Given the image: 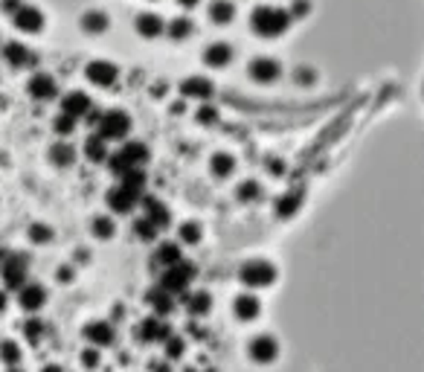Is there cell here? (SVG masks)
Returning a JSON list of instances; mask_svg holds the SVG:
<instances>
[{"label": "cell", "mask_w": 424, "mask_h": 372, "mask_svg": "<svg viewBox=\"0 0 424 372\" xmlns=\"http://www.w3.org/2000/svg\"><path fill=\"white\" fill-rule=\"evenodd\" d=\"M276 280H279V268H276L270 259H247L241 268H238V282L244 285V291H253V294H259V291L265 288H273Z\"/></svg>", "instance_id": "obj_2"}, {"label": "cell", "mask_w": 424, "mask_h": 372, "mask_svg": "<svg viewBox=\"0 0 424 372\" xmlns=\"http://www.w3.org/2000/svg\"><path fill=\"white\" fill-rule=\"evenodd\" d=\"M3 58L12 64V67H24V64H29V61H32V53L26 50L24 44H18V41H9V44L3 47Z\"/></svg>", "instance_id": "obj_26"}, {"label": "cell", "mask_w": 424, "mask_h": 372, "mask_svg": "<svg viewBox=\"0 0 424 372\" xmlns=\"http://www.w3.org/2000/svg\"><path fill=\"white\" fill-rule=\"evenodd\" d=\"M128 131H131V117L125 111H108L99 120V137L108 143V140H125Z\"/></svg>", "instance_id": "obj_8"}, {"label": "cell", "mask_w": 424, "mask_h": 372, "mask_svg": "<svg viewBox=\"0 0 424 372\" xmlns=\"http://www.w3.org/2000/svg\"><path fill=\"white\" fill-rule=\"evenodd\" d=\"M268 169H270L273 175H285V163H276V160H270V163H268Z\"/></svg>", "instance_id": "obj_50"}, {"label": "cell", "mask_w": 424, "mask_h": 372, "mask_svg": "<svg viewBox=\"0 0 424 372\" xmlns=\"http://www.w3.org/2000/svg\"><path fill=\"white\" fill-rule=\"evenodd\" d=\"M233 15H236V6L230 3V0H212V6H209V18L215 21V24H230L233 21Z\"/></svg>", "instance_id": "obj_31"}, {"label": "cell", "mask_w": 424, "mask_h": 372, "mask_svg": "<svg viewBox=\"0 0 424 372\" xmlns=\"http://www.w3.org/2000/svg\"><path fill=\"white\" fill-rule=\"evenodd\" d=\"M308 9H311V6H308V0H297V6H293L291 15H297V18H302V15H308Z\"/></svg>", "instance_id": "obj_48"}, {"label": "cell", "mask_w": 424, "mask_h": 372, "mask_svg": "<svg viewBox=\"0 0 424 372\" xmlns=\"http://www.w3.org/2000/svg\"><path fill=\"white\" fill-rule=\"evenodd\" d=\"M137 32H140V35H145V38H157L160 32H163V21L157 18V15L145 12V15H140V18H137Z\"/></svg>", "instance_id": "obj_30"}, {"label": "cell", "mask_w": 424, "mask_h": 372, "mask_svg": "<svg viewBox=\"0 0 424 372\" xmlns=\"http://www.w3.org/2000/svg\"><path fill=\"white\" fill-rule=\"evenodd\" d=\"M26 273H29V256L26 253H15L12 250L6 262L0 265V280H3V288L15 291V294H18V291L29 282Z\"/></svg>", "instance_id": "obj_5"}, {"label": "cell", "mask_w": 424, "mask_h": 372, "mask_svg": "<svg viewBox=\"0 0 424 372\" xmlns=\"http://www.w3.org/2000/svg\"><path fill=\"white\" fill-rule=\"evenodd\" d=\"M212 90L215 88H212V82L204 76H192V79H184L181 82V93L189 96V99H209Z\"/></svg>", "instance_id": "obj_19"}, {"label": "cell", "mask_w": 424, "mask_h": 372, "mask_svg": "<svg viewBox=\"0 0 424 372\" xmlns=\"http://www.w3.org/2000/svg\"><path fill=\"white\" fill-rule=\"evenodd\" d=\"M157 233H160V230L154 227L149 218H137V221H134V236H137V238H142V241H154Z\"/></svg>", "instance_id": "obj_40"}, {"label": "cell", "mask_w": 424, "mask_h": 372, "mask_svg": "<svg viewBox=\"0 0 424 372\" xmlns=\"http://www.w3.org/2000/svg\"><path fill=\"white\" fill-rule=\"evenodd\" d=\"M177 3H184V6H195V3H198V0H177Z\"/></svg>", "instance_id": "obj_52"}, {"label": "cell", "mask_w": 424, "mask_h": 372, "mask_svg": "<svg viewBox=\"0 0 424 372\" xmlns=\"http://www.w3.org/2000/svg\"><path fill=\"white\" fill-rule=\"evenodd\" d=\"M3 372H24V369H21V366H15V369H3Z\"/></svg>", "instance_id": "obj_53"}, {"label": "cell", "mask_w": 424, "mask_h": 372, "mask_svg": "<svg viewBox=\"0 0 424 372\" xmlns=\"http://www.w3.org/2000/svg\"><path fill=\"white\" fill-rule=\"evenodd\" d=\"M209 172L215 175V177H230V175L236 172V160L227 154V152L212 154V160H209Z\"/></svg>", "instance_id": "obj_29"}, {"label": "cell", "mask_w": 424, "mask_h": 372, "mask_svg": "<svg viewBox=\"0 0 424 372\" xmlns=\"http://www.w3.org/2000/svg\"><path fill=\"white\" fill-rule=\"evenodd\" d=\"M215 120H218V111L212 108V105H201V108H198V122L209 125V122H215Z\"/></svg>", "instance_id": "obj_44"}, {"label": "cell", "mask_w": 424, "mask_h": 372, "mask_svg": "<svg viewBox=\"0 0 424 372\" xmlns=\"http://www.w3.org/2000/svg\"><path fill=\"white\" fill-rule=\"evenodd\" d=\"M166 32H169L172 38H186L189 32H192V24H189L186 18H174V21L166 26Z\"/></svg>", "instance_id": "obj_42"}, {"label": "cell", "mask_w": 424, "mask_h": 372, "mask_svg": "<svg viewBox=\"0 0 424 372\" xmlns=\"http://www.w3.org/2000/svg\"><path fill=\"white\" fill-rule=\"evenodd\" d=\"M53 236H56V233H53L50 224H41V221L29 224V230H26V238L32 241V245H50Z\"/></svg>", "instance_id": "obj_35"}, {"label": "cell", "mask_w": 424, "mask_h": 372, "mask_svg": "<svg viewBox=\"0 0 424 372\" xmlns=\"http://www.w3.org/2000/svg\"><path fill=\"white\" fill-rule=\"evenodd\" d=\"M85 154H88V160H93V163H102V160H108V145H105V140L102 137H88V143H85Z\"/></svg>", "instance_id": "obj_36"}, {"label": "cell", "mask_w": 424, "mask_h": 372, "mask_svg": "<svg viewBox=\"0 0 424 372\" xmlns=\"http://www.w3.org/2000/svg\"><path fill=\"white\" fill-rule=\"evenodd\" d=\"M90 236L99 238V241H111L113 236H117V221H113V216H96V218H90Z\"/></svg>", "instance_id": "obj_23"}, {"label": "cell", "mask_w": 424, "mask_h": 372, "mask_svg": "<svg viewBox=\"0 0 424 372\" xmlns=\"http://www.w3.org/2000/svg\"><path fill=\"white\" fill-rule=\"evenodd\" d=\"M38 372H67V369H64L61 364H44Z\"/></svg>", "instance_id": "obj_49"}, {"label": "cell", "mask_w": 424, "mask_h": 372, "mask_svg": "<svg viewBox=\"0 0 424 372\" xmlns=\"http://www.w3.org/2000/svg\"><path fill=\"white\" fill-rule=\"evenodd\" d=\"M236 198L238 201H259V198H262V186H259L256 181H244L236 189Z\"/></svg>", "instance_id": "obj_39"}, {"label": "cell", "mask_w": 424, "mask_h": 372, "mask_svg": "<svg viewBox=\"0 0 424 372\" xmlns=\"http://www.w3.org/2000/svg\"><path fill=\"white\" fill-rule=\"evenodd\" d=\"M177 238H181V245L195 248V245H201V238H204V227H201L198 221H184L181 227H177Z\"/></svg>", "instance_id": "obj_28"}, {"label": "cell", "mask_w": 424, "mask_h": 372, "mask_svg": "<svg viewBox=\"0 0 424 372\" xmlns=\"http://www.w3.org/2000/svg\"><path fill=\"white\" fill-rule=\"evenodd\" d=\"M145 302L152 305V312H154V317H163L166 320L172 312H174V297L169 294V291H163L160 285H154L149 294H145Z\"/></svg>", "instance_id": "obj_13"}, {"label": "cell", "mask_w": 424, "mask_h": 372, "mask_svg": "<svg viewBox=\"0 0 424 372\" xmlns=\"http://www.w3.org/2000/svg\"><path fill=\"white\" fill-rule=\"evenodd\" d=\"M230 58H233V50L227 44H212L204 53V61L209 67H224V64H230Z\"/></svg>", "instance_id": "obj_27"}, {"label": "cell", "mask_w": 424, "mask_h": 372, "mask_svg": "<svg viewBox=\"0 0 424 372\" xmlns=\"http://www.w3.org/2000/svg\"><path fill=\"white\" fill-rule=\"evenodd\" d=\"M26 90L35 96V99H53L56 96V79H50L47 73H38V76H32L29 79V85H26Z\"/></svg>", "instance_id": "obj_21"}, {"label": "cell", "mask_w": 424, "mask_h": 372, "mask_svg": "<svg viewBox=\"0 0 424 372\" xmlns=\"http://www.w3.org/2000/svg\"><path fill=\"white\" fill-rule=\"evenodd\" d=\"M154 262L166 270V268H174L184 262V253H181V245H174V241H160L157 250H154Z\"/></svg>", "instance_id": "obj_17"}, {"label": "cell", "mask_w": 424, "mask_h": 372, "mask_svg": "<svg viewBox=\"0 0 424 372\" xmlns=\"http://www.w3.org/2000/svg\"><path fill=\"white\" fill-rule=\"evenodd\" d=\"M120 186H125L128 192H134V195L142 198V189H145V169H131L120 177Z\"/></svg>", "instance_id": "obj_33"}, {"label": "cell", "mask_w": 424, "mask_h": 372, "mask_svg": "<svg viewBox=\"0 0 424 372\" xmlns=\"http://www.w3.org/2000/svg\"><path fill=\"white\" fill-rule=\"evenodd\" d=\"M206 372H215V369H206Z\"/></svg>", "instance_id": "obj_54"}, {"label": "cell", "mask_w": 424, "mask_h": 372, "mask_svg": "<svg viewBox=\"0 0 424 372\" xmlns=\"http://www.w3.org/2000/svg\"><path fill=\"white\" fill-rule=\"evenodd\" d=\"M21 332H24V337L29 343H38L41 337H44V332H47V326H44V320H38V317H29L24 326H21Z\"/></svg>", "instance_id": "obj_38"}, {"label": "cell", "mask_w": 424, "mask_h": 372, "mask_svg": "<svg viewBox=\"0 0 424 372\" xmlns=\"http://www.w3.org/2000/svg\"><path fill=\"white\" fill-rule=\"evenodd\" d=\"M81 26H85V32H102L108 26V18L102 12H88L85 18H81Z\"/></svg>", "instance_id": "obj_41"}, {"label": "cell", "mask_w": 424, "mask_h": 372, "mask_svg": "<svg viewBox=\"0 0 424 372\" xmlns=\"http://www.w3.org/2000/svg\"><path fill=\"white\" fill-rule=\"evenodd\" d=\"M186 312L192 317H206L212 312V294L209 291H195V294L186 297Z\"/></svg>", "instance_id": "obj_22"}, {"label": "cell", "mask_w": 424, "mask_h": 372, "mask_svg": "<svg viewBox=\"0 0 424 372\" xmlns=\"http://www.w3.org/2000/svg\"><path fill=\"white\" fill-rule=\"evenodd\" d=\"M24 3H21V0H3V3H0V9H3V12H9L12 15V18H15V12H18Z\"/></svg>", "instance_id": "obj_46"}, {"label": "cell", "mask_w": 424, "mask_h": 372, "mask_svg": "<svg viewBox=\"0 0 424 372\" xmlns=\"http://www.w3.org/2000/svg\"><path fill=\"white\" fill-rule=\"evenodd\" d=\"M140 337L145 343H166L172 337L169 323H163V317H145L140 326Z\"/></svg>", "instance_id": "obj_11"}, {"label": "cell", "mask_w": 424, "mask_h": 372, "mask_svg": "<svg viewBox=\"0 0 424 372\" xmlns=\"http://www.w3.org/2000/svg\"><path fill=\"white\" fill-rule=\"evenodd\" d=\"M56 277H58V282L67 285V282H73V277H76V268H73V265H61V268L56 270Z\"/></svg>", "instance_id": "obj_45"}, {"label": "cell", "mask_w": 424, "mask_h": 372, "mask_svg": "<svg viewBox=\"0 0 424 372\" xmlns=\"http://www.w3.org/2000/svg\"><path fill=\"white\" fill-rule=\"evenodd\" d=\"M244 358L256 369H270L282 361V341L273 332H256L244 343Z\"/></svg>", "instance_id": "obj_1"}, {"label": "cell", "mask_w": 424, "mask_h": 372, "mask_svg": "<svg viewBox=\"0 0 424 372\" xmlns=\"http://www.w3.org/2000/svg\"><path fill=\"white\" fill-rule=\"evenodd\" d=\"M105 204L113 216H128V213H134V207L140 204V195H134V192H128L125 186H111L108 189V195H105Z\"/></svg>", "instance_id": "obj_10"}, {"label": "cell", "mask_w": 424, "mask_h": 372, "mask_svg": "<svg viewBox=\"0 0 424 372\" xmlns=\"http://www.w3.org/2000/svg\"><path fill=\"white\" fill-rule=\"evenodd\" d=\"M15 26L21 32H41L44 29V15L35 6H21L15 12Z\"/></svg>", "instance_id": "obj_16"}, {"label": "cell", "mask_w": 424, "mask_h": 372, "mask_svg": "<svg viewBox=\"0 0 424 372\" xmlns=\"http://www.w3.org/2000/svg\"><path fill=\"white\" fill-rule=\"evenodd\" d=\"M85 73H88V79L93 85H102V88H111L113 82H117V76H120V70L113 67L111 61H90Z\"/></svg>", "instance_id": "obj_14"}, {"label": "cell", "mask_w": 424, "mask_h": 372, "mask_svg": "<svg viewBox=\"0 0 424 372\" xmlns=\"http://www.w3.org/2000/svg\"><path fill=\"white\" fill-rule=\"evenodd\" d=\"M120 152L128 157V163H131L134 169H142V166H145V160H149V149H145L142 143H125Z\"/></svg>", "instance_id": "obj_32"}, {"label": "cell", "mask_w": 424, "mask_h": 372, "mask_svg": "<svg viewBox=\"0 0 424 372\" xmlns=\"http://www.w3.org/2000/svg\"><path fill=\"white\" fill-rule=\"evenodd\" d=\"M6 312H9V291L0 288V317H3Z\"/></svg>", "instance_id": "obj_47"}, {"label": "cell", "mask_w": 424, "mask_h": 372, "mask_svg": "<svg viewBox=\"0 0 424 372\" xmlns=\"http://www.w3.org/2000/svg\"><path fill=\"white\" fill-rule=\"evenodd\" d=\"M163 355H166V361H181L186 355V341L184 337H177V334H172L169 341L163 343Z\"/></svg>", "instance_id": "obj_37"}, {"label": "cell", "mask_w": 424, "mask_h": 372, "mask_svg": "<svg viewBox=\"0 0 424 372\" xmlns=\"http://www.w3.org/2000/svg\"><path fill=\"white\" fill-rule=\"evenodd\" d=\"M79 366L88 369V372H96V369L102 366V349H96V346H81V352H79Z\"/></svg>", "instance_id": "obj_34"}, {"label": "cell", "mask_w": 424, "mask_h": 372, "mask_svg": "<svg viewBox=\"0 0 424 372\" xmlns=\"http://www.w3.org/2000/svg\"><path fill=\"white\" fill-rule=\"evenodd\" d=\"M250 24H253V32H259V35L276 38V35H282V32L288 29V24H291V12H285V9H273V6H259V9H253V15H250Z\"/></svg>", "instance_id": "obj_3"}, {"label": "cell", "mask_w": 424, "mask_h": 372, "mask_svg": "<svg viewBox=\"0 0 424 372\" xmlns=\"http://www.w3.org/2000/svg\"><path fill=\"white\" fill-rule=\"evenodd\" d=\"M24 364V346L15 337H0V366L15 369Z\"/></svg>", "instance_id": "obj_15"}, {"label": "cell", "mask_w": 424, "mask_h": 372, "mask_svg": "<svg viewBox=\"0 0 424 372\" xmlns=\"http://www.w3.org/2000/svg\"><path fill=\"white\" fill-rule=\"evenodd\" d=\"M302 198H305L302 189H291V192H285V195L276 201V216H279V218H291V216L300 209Z\"/></svg>", "instance_id": "obj_24"}, {"label": "cell", "mask_w": 424, "mask_h": 372, "mask_svg": "<svg viewBox=\"0 0 424 372\" xmlns=\"http://www.w3.org/2000/svg\"><path fill=\"white\" fill-rule=\"evenodd\" d=\"M230 312H233V317L241 323V326H253V323L262 320L265 302H262L259 294H253V291H238V294L233 297V302H230Z\"/></svg>", "instance_id": "obj_4"}, {"label": "cell", "mask_w": 424, "mask_h": 372, "mask_svg": "<svg viewBox=\"0 0 424 372\" xmlns=\"http://www.w3.org/2000/svg\"><path fill=\"white\" fill-rule=\"evenodd\" d=\"M53 128H56V134H61V137H67V134H73V128H76V117H67V114H58V117L53 120Z\"/></svg>", "instance_id": "obj_43"}, {"label": "cell", "mask_w": 424, "mask_h": 372, "mask_svg": "<svg viewBox=\"0 0 424 372\" xmlns=\"http://www.w3.org/2000/svg\"><path fill=\"white\" fill-rule=\"evenodd\" d=\"M195 273H198V270H195L192 262H181V265H174V268H166V270H163L157 285H160L163 291H169L172 297H174V294H184V291L189 288V282L195 280Z\"/></svg>", "instance_id": "obj_7"}, {"label": "cell", "mask_w": 424, "mask_h": 372, "mask_svg": "<svg viewBox=\"0 0 424 372\" xmlns=\"http://www.w3.org/2000/svg\"><path fill=\"white\" fill-rule=\"evenodd\" d=\"M88 111H90V96L88 93L73 90L61 99V114H67V117H81V114H88Z\"/></svg>", "instance_id": "obj_20"}, {"label": "cell", "mask_w": 424, "mask_h": 372, "mask_svg": "<svg viewBox=\"0 0 424 372\" xmlns=\"http://www.w3.org/2000/svg\"><path fill=\"white\" fill-rule=\"evenodd\" d=\"M81 341L85 346H96V349H111L117 341V329H113V320H88L81 326Z\"/></svg>", "instance_id": "obj_6"}, {"label": "cell", "mask_w": 424, "mask_h": 372, "mask_svg": "<svg viewBox=\"0 0 424 372\" xmlns=\"http://www.w3.org/2000/svg\"><path fill=\"white\" fill-rule=\"evenodd\" d=\"M142 218H149L157 230H166L172 224V213L166 209V204L157 198H142Z\"/></svg>", "instance_id": "obj_12"}, {"label": "cell", "mask_w": 424, "mask_h": 372, "mask_svg": "<svg viewBox=\"0 0 424 372\" xmlns=\"http://www.w3.org/2000/svg\"><path fill=\"white\" fill-rule=\"evenodd\" d=\"M314 73H308V70H297V82H311Z\"/></svg>", "instance_id": "obj_51"}, {"label": "cell", "mask_w": 424, "mask_h": 372, "mask_svg": "<svg viewBox=\"0 0 424 372\" xmlns=\"http://www.w3.org/2000/svg\"><path fill=\"white\" fill-rule=\"evenodd\" d=\"M282 67H279V61H273V58H253L250 61V76L256 79V82H273V79H279Z\"/></svg>", "instance_id": "obj_18"}, {"label": "cell", "mask_w": 424, "mask_h": 372, "mask_svg": "<svg viewBox=\"0 0 424 372\" xmlns=\"http://www.w3.org/2000/svg\"><path fill=\"white\" fill-rule=\"evenodd\" d=\"M18 305H21V312H26V314H38L44 305H47V300H50V294H47V288L41 285V282H35V280H29L18 294Z\"/></svg>", "instance_id": "obj_9"}, {"label": "cell", "mask_w": 424, "mask_h": 372, "mask_svg": "<svg viewBox=\"0 0 424 372\" xmlns=\"http://www.w3.org/2000/svg\"><path fill=\"white\" fill-rule=\"evenodd\" d=\"M47 157H50L56 166L64 169V166L76 163V149H73L70 143H53V145H50V152H47Z\"/></svg>", "instance_id": "obj_25"}]
</instances>
